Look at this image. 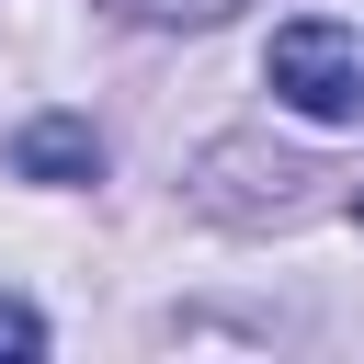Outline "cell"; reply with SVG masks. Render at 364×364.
Segmentation results:
<instances>
[{
    "label": "cell",
    "instance_id": "cell-1",
    "mask_svg": "<svg viewBox=\"0 0 364 364\" xmlns=\"http://www.w3.org/2000/svg\"><path fill=\"white\" fill-rule=\"evenodd\" d=\"M273 91H284L296 114L341 125V114L364 102V57H353V34H341V23H318V11H307V23H284V34H273Z\"/></svg>",
    "mask_w": 364,
    "mask_h": 364
},
{
    "label": "cell",
    "instance_id": "cell-2",
    "mask_svg": "<svg viewBox=\"0 0 364 364\" xmlns=\"http://www.w3.org/2000/svg\"><path fill=\"white\" fill-rule=\"evenodd\" d=\"M11 171H23V182H102V136H91L80 114H46V125L11 136Z\"/></svg>",
    "mask_w": 364,
    "mask_h": 364
},
{
    "label": "cell",
    "instance_id": "cell-3",
    "mask_svg": "<svg viewBox=\"0 0 364 364\" xmlns=\"http://www.w3.org/2000/svg\"><path fill=\"white\" fill-rule=\"evenodd\" d=\"M114 11H136V23H216V11H239V0H114Z\"/></svg>",
    "mask_w": 364,
    "mask_h": 364
},
{
    "label": "cell",
    "instance_id": "cell-4",
    "mask_svg": "<svg viewBox=\"0 0 364 364\" xmlns=\"http://www.w3.org/2000/svg\"><path fill=\"white\" fill-rule=\"evenodd\" d=\"M0 353H46V318H34V307H11V296H0Z\"/></svg>",
    "mask_w": 364,
    "mask_h": 364
},
{
    "label": "cell",
    "instance_id": "cell-5",
    "mask_svg": "<svg viewBox=\"0 0 364 364\" xmlns=\"http://www.w3.org/2000/svg\"><path fill=\"white\" fill-rule=\"evenodd\" d=\"M353 216H364V182H353Z\"/></svg>",
    "mask_w": 364,
    "mask_h": 364
}]
</instances>
